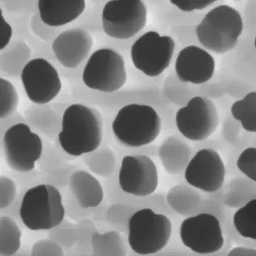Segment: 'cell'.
Masks as SVG:
<instances>
[{
    "label": "cell",
    "mask_w": 256,
    "mask_h": 256,
    "mask_svg": "<svg viewBox=\"0 0 256 256\" xmlns=\"http://www.w3.org/2000/svg\"><path fill=\"white\" fill-rule=\"evenodd\" d=\"M58 142L71 156H81L99 148L103 136V120L100 112L82 104L69 105L62 117Z\"/></svg>",
    "instance_id": "6da1fadb"
},
{
    "label": "cell",
    "mask_w": 256,
    "mask_h": 256,
    "mask_svg": "<svg viewBox=\"0 0 256 256\" xmlns=\"http://www.w3.org/2000/svg\"><path fill=\"white\" fill-rule=\"evenodd\" d=\"M66 218L60 190L51 185H36L24 191L20 209L21 224L31 231H49Z\"/></svg>",
    "instance_id": "7a4b0ae2"
},
{
    "label": "cell",
    "mask_w": 256,
    "mask_h": 256,
    "mask_svg": "<svg viewBox=\"0 0 256 256\" xmlns=\"http://www.w3.org/2000/svg\"><path fill=\"white\" fill-rule=\"evenodd\" d=\"M243 28L240 12L231 6L221 4L206 14L195 32L198 42L206 49L224 54L237 45Z\"/></svg>",
    "instance_id": "3957f363"
},
{
    "label": "cell",
    "mask_w": 256,
    "mask_h": 256,
    "mask_svg": "<svg viewBox=\"0 0 256 256\" xmlns=\"http://www.w3.org/2000/svg\"><path fill=\"white\" fill-rule=\"evenodd\" d=\"M162 129L160 116L149 105L131 104L123 106L116 115L112 130L125 147L138 148L153 142Z\"/></svg>",
    "instance_id": "277c9868"
},
{
    "label": "cell",
    "mask_w": 256,
    "mask_h": 256,
    "mask_svg": "<svg viewBox=\"0 0 256 256\" xmlns=\"http://www.w3.org/2000/svg\"><path fill=\"white\" fill-rule=\"evenodd\" d=\"M172 224L168 216L149 208L140 209L128 220V243L135 254H157L168 245Z\"/></svg>",
    "instance_id": "5b68a950"
},
{
    "label": "cell",
    "mask_w": 256,
    "mask_h": 256,
    "mask_svg": "<svg viewBox=\"0 0 256 256\" xmlns=\"http://www.w3.org/2000/svg\"><path fill=\"white\" fill-rule=\"evenodd\" d=\"M2 144L8 166L17 173L34 170L44 148L39 134L24 122L8 128L3 134Z\"/></svg>",
    "instance_id": "8992f818"
},
{
    "label": "cell",
    "mask_w": 256,
    "mask_h": 256,
    "mask_svg": "<svg viewBox=\"0 0 256 256\" xmlns=\"http://www.w3.org/2000/svg\"><path fill=\"white\" fill-rule=\"evenodd\" d=\"M82 80L89 88L111 93L121 88L127 80L123 56L109 48L97 50L84 67Z\"/></svg>",
    "instance_id": "52a82bcc"
},
{
    "label": "cell",
    "mask_w": 256,
    "mask_h": 256,
    "mask_svg": "<svg viewBox=\"0 0 256 256\" xmlns=\"http://www.w3.org/2000/svg\"><path fill=\"white\" fill-rule=\"evenodd\" d=\"M147 19V8L144 2L111 0L102 10V28L109 37L126 40L138 34L145 27Z\"/></svg>",
    "instance_id": "ba28073f"
},
{
    "label": "cell",
    "mask_w": 256,
    "mask_h": 256,
    "mask_svg": "<svg viewBox=\"0 0 256 256\" xmlns=\"http://www.w3.org/2000/svg\"><path fill=\"white\" fill-rule=\"evenodd\" d=\"M174 48L175 43L172 38L160 36L154 31L147 32L132 44V62L147 76L156 78L168 68Z\"/></svg>",
    "instance_id": "9c48e42d"
},
{
    "label": "cell",
    "mask_w": 256,
    "mask_h": 256,
    "mask_svg": "<svg viewBox=\"0 0 256 256\" xmlns=\"http://www.w3.org/2000/svg\"><path fill=\"white\" fill-rule=\"evenodd\" d=\"M180 238L186 248L201 255L215 254L225 243L220 222L210 213H200L183 220Z\"/></svg>",
    "instance_id": "30bf717a"
},
{
    "label": "cell",
    "mask_w": 256,
    "mask_h": 256,
    "mask_svg": "<svg viewBox=\"0 0 256 256\" xmlns=\"http://www.w3.org/2000/svg\"><path fill=\"white\" fill-rule=\"evenodd\" d=\"M175 122L183 136L191 141H204L219 127V114L211 100L196 96L177 110Z\"/></svg>",
    "instance_id": "8fae6325"
},
{
    "label": "cell",
    "mask_w": 256,
    "mask_h": 256,
    "mask_svg": "<svg viewBox=\"0 0 256 256\" xmlns=\"http://www.w3.org/2000/svg\"><path fill=\"white\" fill-rule=\"evenodd\" d=\"M21 82L30 102L47 104L60 94L63 87L60 74L51 63L43 58L27 62L21 70Z\"/></svg>",
    "instance_id": "7c38bea8"
},
{
    "label": "cell",
    "mask_w": 256,
    "mask_h": 256,
    "mask_svg": "<svg viewBox=\"0 0 256 256\" xmlns=\"http://www.w3.org/2000/svg\"><path fill=\"white\" fill-rule=\"evenodd\" d=\"M119 184L123 192L137 197L154 194L159 186L157 167L144 154L123 156L119 172Z\"/></svg>",
    "instance_id": "4fadbf2b"
},
{
    "label": "cell",
    "mask_w": 256,
    "mask_h": 256,
    "mask_svg": "<svg viewBox=\"0 0 256 256\" xmlns=\"http://www.w3.org/2000/svg\"><path fill=\"white\" fill-rule=\"evenodd\" d=\"M225 166L219 154L214 149L198 150L185 168V179L192 188L205 192H215L223 186Z\"/></svg>",
    "instance_id": "5bb4252c"
},
{
    "label": "cell",
    "mask_w": 256,
    "mask_h": 256,
    "mask_svg": "<svg viewBox=\"0 0 256 256\" xmlns=\"http://www.w3.org/2000/svg\"><path fill=\"white\" fill-rule=\"evenodd\" d=\"M215 68L213 57L205 50L193 45L181 50L176 58V74L183 82L205 84L213 78Z\"/></svg>",
    "instance_id": "9a60e30c"
},
{
    "label": "cell",
    "mask_w": 256,
    "mask_h": 256,
    "mask_svg": "<svg viewBox=\"0 0 256 256\" xmlns=\"http://www.w3.org/2000/svg\"><path fill=\"white\" fill-rule=\"evenodd\" d=\"M94 40L84 28H75L60 33L52 43V50L59 62L69 69L78 68L88 56Z\"/></svg>",
    "instance_id": "2e32d148"
},
{
    "label": "cell",
    "mask_w": 256,
    "mask_h": 256,
    "mask_svg": "<svg viewBox=\"0 0 256 256\" xmlns=\"http://www.w3.org/2000/svg\"><path fill=\"white\" fill-rule=\"evenodd\" d=\"M86 8L84 0H39L41 20L48 26L59 27L78 19Z\"/></svg>",
    "instance_id": "e0dca14e"
},
{
    "label": "cell",
    "mask_w": 256,
    "mask_h": 256,
    "mask_svg": "<svg viewBox=\"0 0 256 256\" xmlns=\"http://www.w3.org/2000/svg\"><path fill=\"white\" fill-rule=\"evenodd\" d=\"M69 190L84 209L96 208L104 200V190L97 178L88 172L75 170L70 176Z\"/></svg>",
    "instance_id": "ac0fdd59"
},
{
    "label": "cell",
    "mask_w": 256,
    "mask_h": 256,
    "mask_svg": "<svg viewBox=\"0 0 256 256\" xmlns=\"http://www.w3.org/2000/svg\"><path fill=\"white\" fill-rule=\"evenodd\" d=\"M159 158L165 172L170 174L181 172L189 162L191 149L181 140L171 137L159 148Z\"/></svg>",
    "instance_id": "d6986e66"
},
{
    "label": "cell",
    "mask_w": 256,
    "mask_h": 256,
    "mask_svg": "<svg viewBox=\"0 0 256 256\" xmlns=\"http://www.w3.org/2000/svg\"><path fill=\"white\" fill-rule=\"evenodd\" d=\"M90 246L93 256H126L121 236L115 231L102 234L95 232L92 236Z\"/></svg>",
    "instance_id": "ffe728a7"
},
{
    "label": "cell",
    "mask_w": 256,
    "mask_h": 256,
    "mask_svg": "<svg viewBox=\"0 0 256 256\" xmlns=\"http://www.w3.org/2000/svg\"><path fill=\"white\" fill-rule=\"evenodd\" d=\"M22 232L18 222L0 215V256H12L21 249Z\"/></svg>",
    "instance_id": "44dd1931"
},
{
    "label": "cell",
    "mask_w": 256,
    "mask_h": 256,
    "mask_svg": "<svg viewBox=\"0 0 256 256\" xmlns=\"http://www.w3.org/2000/svg\"><path fill=\"white\" fill-rule=\"evenodd\" d=\"M167 201L177 213L187 215L197 207L201 200L198 192L193 190L184 185H177L171 188L168 192Z\"/></svg>",
    "instance_id": "7402d4cb"
},
{
    "label": "cell",
    "mask_w": 256,
    "mask_h": 256,
    "mask_svg": "<svg viewBox=\"0 0 256 256\" xmlns=\"http://www.w3.org/2000/svg\"><path fill=\"white\" fill-rule=\"evenodd\" d=\"M255 219L256 198H254L236 210L233 216V225L241 237L255 240Z\"/></svg>",
    "instance_id": "603a6c76"
},
{
    "label": "cell",
    "mask_w": 256,
    "mask_h": 256,
    "mask_svg": "<svg viewBox=\"0 0 256 256\" xmlns=\"http://www.w3.org/2000/svg\"><path fill=\"white\" fill-rule=\"evenodd\" d=\"M231 115L241 124L245 130L256 132V92L248 93L231 108Z\"/></svg>",
    "instance_id": "cb8c5ba5"
},
{
    "label": "cell",
    "mask_w": 256,
    "mask_h": 256,
    "mask_svg": "<svg viewBox=\"0 0 256 256\" xmlns=\"http://www.w3.org/2000/svg\"><path fill=\"white\" fill-rule=\"evenodd\" d=\"M19 96L15 86L0 76V120L10 118L18 110Z\"/></svg>",
    "instance_id": "d4e9b609"
},
{
    "label": "cell",
    "mask_w": 256,
    "mask_h": 256,
    "mask_svg": "<svg viewBox=\"0 0 256 256\" xmlns=\"http://www.w3.org/2000/svg\"><path fill=\"white\" fill-rule=\"evenodd\" d=\"M48 239L58 244L64 250L72 249L77 242L76 225L65 219L48 231Z\"/></svg>",
    "instance_id": "484cf974"
},
{
    "label": "cell",
    "mask_w": 256,
    "mask_h": 256,
    "mask_svg": "<svg viewBox=\"0 0 256 256\" xmlns=\"http://www.w3.org/2000/svg\"><path fill=\"white\" fill-rule=\"evenodd\" d=\"M237 167L245 176L256 182V148H246L237 160Z\"/></svg>",
    "instance_id": "4316f807"
},
{
    "label": "cell",
    "mask_w": 256,
    "mask_h": 256,
    "mask_svg": "<svg viewBox=\"0 0 256 256\" xmlns=\"http://www.w3.org/2000/svg\"><path fill=\"white\" fill-rule=\"evenodd\" d=\"M18 194V185L13 178L0 176V210L9 207Z\"/></svg>",
    "instance_id": "83f0119b"
},
{
    "label": "cell",
    "mask_w": 256,
    "mask_h": 256,
    "mask_svg": "<svg viewBox=\"0 0 256 256\" xmlns=\"http://www.w3.org/2000/svg\"><path fill=\"white\" fill-rule=\"evenodd\" d=\"M72 171L69 167H60L48 172H44L43 184L51 185L60 190L69 186Z\"/></svg>",
    "instance_id": "f1b7e54d"
},
{
    "label": "cell",
    "mask_w": 256,
    "mask_h": 256,
    "mask_svg": "<svg viewBox=\"0 0 256 256\" xmlns=\"http://www.w3.org/2000/svg\"><path fill=\"white\" fill-rule=\"evenodd\" d=\"M30 256H66V254L61 246L48 238L35 242Z\"/></svg>",
    "instance_id": "f546056e"
},
{
    "label": "cell",
    "mask_w": 256,
    "mask_h": 256,
    "mask_svg": "<svg viewBox=\"0 0 256 256\" xmlns=\"http://www.w3.org/2000/svg\"><path fill=\"white\" fill-rule=\"evenodd\" d=\"M66 216L75 220H81L87 214V209H84L75 201L69 190L66 192L65 200H63Z\"/></svg>",
    "instance_id": "4dcf8cb0"
},
{
    "label": "cell",
    "mask_w": 256,
    "mask_h": 256,
    "mask_svg": "<svg viewBox=\"0 0 256 256\" xmlns=\"http://www.w3.org/2000/svg\"><path fill=\"white\" fill-rule=\"evenodd\" d=\"M18 176H15L18 184L24 189L27 190L36 185L42 184L44 182V172L39 173L33 170L25 173H18Z\"/></svg>",
    "instance_id": "1f68e13d"
},
{
    "label": "cell",
    "mask_w": 256,
    "mask_h": 256,
    "mask_svg": "<svg viewBox=\"0 0 256 256\" xmlns=\"http://www.w3.org/2000/svg\"><path fill=\"white\" fill-rule=\"evenodd\" d=\"M170 2L183 12L202 10L216 2L215 0H171Z\"/></svg>",
    "instance_id": "d6a6232c"
},
{
    "label": "cell",
    "mask_w": 256,
    "mask_h": 256,
    "mask_svg": "<svg viewBox=\"0 0 256 256\" xmlns=\"http://www.w3.org/2000/svg\"><path fill=\"white\" fill-rule=\"evenodd\" d=\"M13 30L9 24L0 8V51L6 48L12 40Z\"/></svg>",
    "instance_id": "836d02e7"
},
{
    "label": "cell",
    "mask_w": 256,
    "mask_h": 256,
    "mask_svg": "<svg viewBox=\"0 0 256 256\" xmlns=\"http://www.w3.org/2000/svg\"><path fill=\"white\" fill-rule=\"evenodd\" d=\"M25 189L22 192H19L15 197L14 201L12 202V204L6 208L4 210H0V214L4 215V216H8L9 218H12L15 220L17 222H21V218H20V209H21V202H22L23 195H24Z\"/></svg>",
    "instance_id": "e575fe53"
},
{
    "label": "cell",
    "mask_w": 256,
    "mask_h": 256,
    "mask_svg": "<svg viewBox=\"0 0 256 256\" xmlns=\"http://www.w3.org/2000/svg\"><path fill=\"white\" fill-rule=\"evenodd\" d=\"M226 256H256L255 248L236 246L230 250Z\"/></svg>",
    "instance_id": "d590c367"
},
{
    "label": "cell",
    "mask_w": 256,
    "mask_h": 256,
    "mask_svg": "<svg viewBox=\"0 0 256 256\" xmlns=\"http://www.w3.org/2000/svg\"><path fill=\"white\" fill-rule=\"evenodd\" d=\"M12 256H30V254H19V252H17V254H15V255Z\"/></svg>",
    "instance_id": "8d00e7d4"
},
{
    "label": "cell",
    "mask_w": 256,
    "mask_h": 256,
    "mask_svg": "<svg viewBox=\"0 0 256 256\" xmlns=\"http://www.w3.org/2000/svg\"></svg>",
    "instance_id": "74e56055"
}]
</instances>
